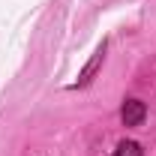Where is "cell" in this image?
I'll list each match as a JSON object with an SVG mask.
<instances>
[{"instance_id": "obj_1", "label": "cell", "mask_w": 156, "mask_h": 156, "mask_svg": "<svg viewBox=\"0 0 156 156\" xmlns=\"http://www.w3.org/2000/svg\"><path fill=\"white\" fill-rule=\"evenodd\" d=\"M144 117H147V105H144L141 99H126V102H123V108H120L123 126H141Z\"/></svg>"}, {"instance_id": "obj_2", "label": "cell", "mask_w": 156, "mask_h": 156, "mask_svg": "<svg viewBox=\"0 0 156 156\" xmlns=\"http://www.w3.org/2000/svg\"><path fill=\"white\" fill-rule=\"evenodd\" d=\"M102 60H105V42H102V45L96 48V54L90 57V63L84 66V72L78 75V87H84V84H90V81H93V75H96V69L102 66Z\"/></svg>"}, {"instance_id": "obj_3", "label": "cell", "mask_w": 156, "mask_h": 156, "mask_svg": "<svg viewBox=\"0 0 156 156\" xmlns=\"http://www.w3.org/2000/svg\"><path fill=\"white\" fill-rule=\"evenodd\" d=\"M114 156H144V150H141L138 141H120L117 150H114Z\"/></svg>"}]
</instances>
